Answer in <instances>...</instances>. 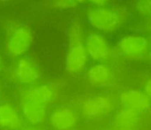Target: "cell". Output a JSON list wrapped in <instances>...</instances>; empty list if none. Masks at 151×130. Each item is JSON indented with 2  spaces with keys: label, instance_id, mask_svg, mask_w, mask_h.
Wrapping results in <instances>:
<instances>
[{
  "label": "cell",
  "instance_id": "1",
  "mask_svg": "<svg viewBox=\"0 0 151 130\" xmlns=\"http://www.w3.org/2000/svg\"><path fill=\"white\" fill-rule=\"evenodd\" d=\"M89 23L94 27L111 32L119 27L120 17L116 12L103 7H94L87 13Z\"/></svg>",
  "mask_w": 151,
  "mask_h": 130
},
{
  "label": "cell",
  "instance_id": "2",
  "mask_svg": "<svg viewBox=\"0 0 151 130\" xmlns=\"http://www.w3.org/2000/svg\"><path fill=\"white\" fill-rule=\"evenodd\" d=\"M32 34L27 27H18L14 30L7 44L9 53L14 56H20L27 51L32 43Z\"/></svg>",
  "mask_w": 151,
  "mask_h": 130
},
{
  "label": "cell",
  "instance_id": "3",
  "mask_svg": "<svg viewBox=\"0 0 151 130\" xmlns=\"http://www.w3.org/2000/svg\"><path fill=\"white\" fill-rule=\"evenodd\" d=\"M86 62V50L82 41L70 44L66 59V69L69 72H78Z\"/></svg>",
  "mask_w": 151,
  "mask_h": 130
},
{
  "label": "cell",
  "instance_id": "4",
  "mask_svg": "<svg viewBox=\"0 0 151 130\" xmlns=\"http://www.w3.org/2000/svg\"><path fill=\"white\" fill-rule=\"evenodd\" d=\"M86 47L90 56L97 61H103L107 59L109 56L108 43L100 34H90L86 38Z\"/></svg>",
  "mask_w": 151,
  "mask_h": 130
},
{
  "label": "cell",
  "instance_id": "5",
  "mask_svg": "<svg viewBox=\"0 0 151 130\" xmlns=\"http://www.w3.org/2000/svg\"><path fill=\"white\" fill-rule=\"evenodd\" d=\"M118 48L121 53L128 57H140L147 49V41L142 37H124L118 42Z\"/></svg>",
  "mask_w": 151,
  "mask_h": 130
},
{
  "label": "cell",
  "instance_id": "6",
  "mask_svg": "<svg viewBox=\"0 0 151 130\" xmlns=\"http://www.w3.org/2000/svg\"><path fill=\"white\" fill-rule=\"evenodd\" d=\"M112 103L105 96L93 98L86 100L83 106V113L86 117H96L108 113L111 109Z\"/></svg>",
  "mask_w": 151,
  "mask_h": 130
},
{
  "label": "cell",
  "instance_id": "7",
  "mask_svg": "<svg viewBox=\"0 0 151 130\" xmlns=\"http://www.w3.org/2000/svg\"><path fill=\"white\" fill-rule=\"evenodd\" d=\"M50 124L55 130H69L76 124V118L69 109H58L50 117Z\"/></svg>",
  "mask_w": 151,
  "mask_h": 130
},
{
  "label": "cell",
  "instance_id": "8",
  "mask_svg": "<svg viewBox=\"0 0 151 130\" xmlns=\"http://www.w3.org/2000/svg\"><path fill=\"white\" fill-rule=\"evenodd\" d=\"M22 126V119L9 104L0 105V128L15 130Z\"/></svg>",
  "mask_w": 151,
  "mask_h": 130
},
{
  "label": "cell",
  "instance_id": "9",
  "mask_svg": "<svg viewBox=\"0 0 151 130\" xmlns=\"http://www.w3.org/2000/svg\"><path fill=\"white\" fill-rule=\"evenodd\" d=\"M22 110L28 121L33 124H37L44 121L47 109L45 104L32 100H25Z\"/></svg>",
  "mask_w": 151,
  "mask_h": 130
},
{
  "label": "cell",
  "instance_id": "10",
  "mask_svg": "<svg viewBox=\"0 0 151 130\" xmlns=\"http://www.w3.org/2000/svg\"><path fill=\"white\" fill-rule=\"evenodd\" d=\"M122 104L130 109H145L149 105V99L146 95L139 92L128 90L121 95Z\"/></svg>",
  "mask_w": 151,
  "mask_h": 130
},
{
  "label": "cell",
  "instance_id": "11",
  "mask_svg": "<svg viewBox=\"0 0 151 130\" xmlns=\"http://www.w3.org/2000/svg\"><path fill=\"white\" fill-rule=\"evenodd\" d=\"M90 82L96 87H103L111 81V69L106 65L97 64L91 66L88 72Z\"/></svg>",
  "mask_w": 151,
  "mask_h": 130
},
{
  "label": "cell",
  "instance_id": "12",
  "mask_svg": "<svg viewBox=\"0 0 151 130\" xmlns=\"http://www.w3.org/2000/svg\"><path fill=\"white\" fill-rule=\"evenodd\" d=\"M16 75L23 83L32 82L39 78L38 71L27 58L19 61L16 67Z\"/></svg>",
  "mask_w": 151,
  "mask_h": 130
},
{
  "label": "cell",
  "instance_id": "13",
  "mask_svg": "<svg viewBox=\"0 0 151 130\" xmlns=\"http://www.w3.org/2000/svg\"><path fill=\"white\" fill-rule=\"evenodd\" d=\"M23 96L25 100H32L46 105L52 98L53 92L47 86H40L26 91Z\"/></svg>",
  "mask_w": 151,
  "mask_h": 130
},
{
  "label": "cell",
  "instance_id": "14",
  "mask_svg": "<svg viewBox=\"0 0 151 130\" xmlns=\"http://www.w3.org/2000/svg\"><path fill=\"white\" fill-rule=\"evenodd\" d=\"M135 111L133 109H126L119 112L116 116V124H117L118 126L125 127L130 126L136 118Z\"/></svg>",
  "mask_w": 151,
  "mask_h": 130
},
{
  "label": "cell",
  "instance_id": "15",
  "mask_svg": "<svg viewBox=\"0 0 151 130\" xmlns=\"http://www.w3.org/2000/svg\"><path fill=\"white\" fill-rule=\"evenodd\" d=\"M69 41L70 44L82 41V29L78 22L73 24L69 32Z\"/></svg>",
  "mask_w": 151,
  "mask_h": 130
},
{
  "label": "cell",
  "instance_id": "16",
  "mask_svg": "<svg viewBox=\"0 0 151 130\" xmlns=\"http://www.w3.org/2000/svg\"><path fill=\"white\" fill-rule=\"evenodd\" d=\"M58 7H73L76 5V1H60L56 2Z\"/></svg>",
  "mask_w": 151,
  "mask_h": 130
},
{
  "label": "cell",
  "instance_id": "17",
  "mask_svg": "<svg viewBox=\"0 0 151 130\" xmlns=\"http://www.w3.org/2000/svg\"><path fill=\"white\" fill-rule=\"evenodd\" d=\"M145 92L148 95L151 96V81H149L145 86Z\"/></svg>",
  "mask_w": 151,
  "mask_h": 130
},
{
  "label": "cell",
  "instance_id": "18",
  "mask_svg": "<svg viewBox=\"0 0 151 130\" xmlns=\"http://www.w3.org/2000/svg\"><path fill=\"white\" fill-rule=\"evenodd\" d=\"M22 130H41V129H34V128H27V129H24Z\"/></svg>",
  "mask_w": 151,
  "mask_h": 130
},
{
  "label": "cell",
  "instance_id": "19",
  "mask_svg": "<svg viewBox=\"0 0 151 130\" xmlns=\"http://www.w3.org/2000/svg\"><path fill=\"white\" fill-rule=\"evenodd\" d=\"M1 58H0V71H1Z\"/></svg>",
  "mask_w": 151,
  "mask_h": 130
}]
</instances>
